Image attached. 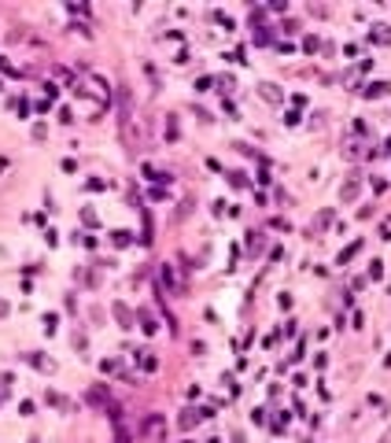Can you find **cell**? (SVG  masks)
<instances>
[{
  "mask_svg": "<svg viewBox=\"0 0 391 443\" xmlns=\"http://www.w3.org/2000/svg\"><path fill=\"white\" fill-rule=\"evenodd\" d=\"M111 310H115V318H118V322H122V329H133V314H129V307H122V303H115V307H111Z\"/></svg>",
  "mask_w": 391,
  "mask_h": 443,
  "instance_id": "6da1fadb",
  "label": "cell"
},
{
  "mask_svg": "<svg viewBox=\"0 0 391 443\" xmlns=\"http://www.w3.org/2000/svg\"><path fill=\"white\" fill-rule=\"evenodd\" d=\"M358 248H362V244L355 240V244H351V248H347V251H343V255H340V266H343V262H351V259H355V251H358Z\"/></svg>",
  "mask_w": 391,
  "mask_h": 443,
  "instance_id": "52a82bcc",
  "label": "cell"
},
{
  "mask_svg": "<svg viewBox=\"0 0 391 443\" xmlns=\"http://www.w3.org/2000/svg\"><path fill=\"white\" fill-rule=\"evenodd\" d=\"M30 443H37V440H30Z\"/></svg>",
  "mask_w": 391,
  "mask_h": 443,
  "instance_id": "4fadbf2b",
  "label": "cell"
},
{
  "mask_svg": "<svg viewBox=\"0 0 391 443\" xmlns=\"http://www.w3.org/2000/svg\"><path fill=\"white\" fill-rule=\"evenodd\" d=\"M26 362H33L37 370H44V373H52V370H55V362H52V358H37V355H26Z\"/></svg>",
  "mask_w": 391,
  "mask_h": 443,
  "instance_id": "7a4b0ae2",
  "label": "cell"
},
{
  "mask_svg": "<svg viewBox=\"0 0 391 443\" xmlns=\"http://www.w3.org/2000/svg\"><path fill=\"white\" fill-rule=\"evenodd\" d=\"M340 196H343V200L351 203V200H355V196H358V181H347V185H343V192H340Z\"/></svg>",
  "mask_w": 391,
  "mask_h": 443,
  "instance_id": "277c9868",
  "label": "cell"
},
{
  "mask_svg": "<svg viewBox=\"0 0 391 443\" xmlns=\"http://www.w3.org/2000/svg\"><path fill=\"white\" fill-rule=\"evenodd\" d=\"M163 281H166L174 292H178V281H174V270H170V266H163Z\"/></svg>",
  "mask_w": 391,
  "mask_h": 443,
  "instance_id": "ba28073f",
  "label": "cell"
},
{
  "mask_svg": "<svg viewBox=\"0 0 391 443\" xmlns=\"http://www.w3.org/2000/svg\"><path fill=\"white\" fill-rule=\"evenodd\" d=\"M129 237H133V233H126V229H118V233H115V248H126V244H129Z\"/></svg>",
  "mask_w": 391,
  "mask_h": 443,
  "instance_id": "8992f818",
  "label": "cell"
},
{
  "mask_svg": "<svg viewBox=\"0 0 391 443\" xmlns=\"http://www.w3.org/2000/svg\"><path fill=\"white\" fill-rule=\"evenodd\" d=\"M7 314V303H4V299H0V318H4Z\"/></svg>",
  "mask_w": 391,
  "mask_h": 443,
  "instance_id": "7c38bea8",
  "label": "cell"
},
{
  "mask_svg": "<svg viewBox=\"0 0 391 443\" xmlns=\"http://www.w3.org/2000/svg\"><path fill=\"white\" fill-rule=\"evenodd\" d=\"M369 277L380 281V277H384V266H380V262H373V266H369Z\"/></svg>",
  "mask_w": 391,
  "mask_h": 443,
  "instance_id": "8fae6325",
  "label": "cell"
},
{
  "mask_svg": "<svg viewBox=\"0 0 391 443\" xmlns=\"http://www.w3.org/2000/svg\"><path fill=\"white\" fill-rule=\"evenodd\" d=\"M199 418H203L199 410H185V418H181V429H192V425H196Z\"/></svg>",
  "mask_w": 391,
  "mask_h": 443,
  "instance_id": "3957f363",
  "label": "cell"
},
{
  "mask_svg": "<svg viewBox=\"0 0 391 443\" xmlns=\"http://www.w3.org/2000/svg\"><path fill=\"white\" fill-rule=\"evenodd\" d=\"M262 96L266 100H281V92H277V85H262Z\"/></svg>",
  "mask_w": 391,
  "mask_h": 443,
  "instance_id": "30bf717a",
  "label": "cell"
},
{
  "mask_svg": "<svg viewBox=\"0 0 391 443\" xmlns=\"http://www.w3.org/2000/svg\"><path fill=\"white\" fill-rule=\"evenodd\" d=\"M141 366H144V370H155V366H159V362H155V358L148 355V351H141Z\"/></svg>",
  "mask_w": 391,
  "mask_h": 443,
  "instance_id": "9c48e42d",
  "label": "cell"
},
{
  "mask_svg": "<svg viewBox=\"0 0 391 443\" xmlns=\"http://www.w3.org/2000/svg\"><path fill=\"white\" fill-rule=\"evenodd\" d=\"M384 92H388V85H384V81H377V85L366 89V96H384Z\"/></svg>",
  "mask_w": 391,
  "mask_h": 443,
  "instance_id": "5b68a950",
  "label": "cell"
}]
</instances>
